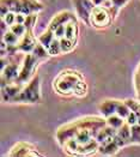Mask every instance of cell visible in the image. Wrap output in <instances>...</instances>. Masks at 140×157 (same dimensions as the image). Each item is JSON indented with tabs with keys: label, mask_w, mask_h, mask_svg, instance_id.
<instances>
[{
	"label": "cell",
	"mask_w": 140,
	"mask_h": 157,
	"mask_svg": "<svg viewBox=\"0 0 140 157\" xmlns=\"http://www.w3.org/2000/svg\"><path fill=\"white\" fill-rule=\"evenodd\" d=\"M48 53L49 55H60L62 51H61V46H60V39H56L51 43V46L48 47Z\"/></svg>",
	"instance_id": "cb8c5ba5"
},
{
	"label": "cell",
	"mask_w": 140,
	"mask_h": 157,
	"mask_svg": "<svg viewBox=\"0 0 140 157\" xmlns=\"http://www.w3.org/2000/svg\"><path fill=\"white\" fill-rule=\"evenodd\" d=\"M125 102H126L128 105V107L131 108V110H133V112L137 114V117H138V124L140 125V102L134 101V100H132V98H128Z\"/></svg>",
	"instance_id": "4316f807"
},
{
	"label": "cell",
	"mask_w": 140,
	"mask_h": 157,
	"mask_svg": "<svg viewBox=\"0 0 140 157\" xmlns=\"http://www.w3.org/2000/svg\"><path fill=\"white\" fill-rule=\"evenodd\" d=\"M60 46H61V51H62V53H70L76 48L77 43L76 42H73L72 40L62 37V39H60Z\"/></svg>",
	"instance_id": "7402d4cb"
},
{
	"label": "cell",
	"mask_w": 140,
	"mask_h": 157,
	"mask_svg": "<svg viewBox=\"0 0 140 157\" xmlns=\"http://www.w3.org/2000/svg\"><path fill=\"white\" fill-rule=\"evenodd\" d=\"M131 145H140V125L135 124L131 126Z\"/></svg>",
	"instance_id": "44dd1931"
},
{
	"label": "cell",
	"mask_w": 140,
	"mask_h": 157,
	"mask_svg": "<svg viewBox=\"0 0 140 157\" xmlns=\"http://www.w3.org/2000/svg\"><path fill=\"white\" fill-rule=\"evenodd\" d=\"M25 84H19L17 82L7 83L5 85H1V98L4 102H12L14 97L22 91L23 86Z\"/></svg>",
	"instance_id": "8fae6325"
},
{
	"label": "cell",
	"mask_w": 140,
	"mask_h": 157,
	"mask_svg": "<svg viewBox=\"0 0 140 157\" xmlns=\"http://www.w3.org/2000/svg\"><path fill=\"white\" fill-rule=\"evenodd\" d=\"M117 136H120L122 139H125V140L127 142L128 145H131V136H132L131 125H128L127 122H125V124L117 130Z\"/></svg>",
	"instance_id": "d6986e66"
},
{
	"label": "cell",
	"mask_w": 140,
	"mask_h": 157,
	"mask_svg": "<svg viewBox=\"0 0 140 157\" xmlns=\"http://www.w3.org/2000/svg\"><path fill=\"white\" fill-rule=\"evenodd\" d=\"M1 5H5L11 12L32 14L44 9L43 4L38 0H1Z\"/></svg>",
	"instance_id": "277c9868"
},
{
	"label": "cell",
	"mask_w": 140,
	"mask_h": 157,
	"mask_svg": "<svg viewBox=\"0 0 140 157\" xmlns=\"http://www.w3.org/2000/svg\"><path fill=\"white\" fill-rule=\"evenodd\" d=\"M10 30L12 31V33H14L19 39H22L24 35H25L26 33V26L24 25V24H19V23H14L13 25L10 26Z\"/></svg>",
	"instance_id": "484cf974"
},
{
	"label": "cell",
	"mask_w": 140,
	"mask_h": 157,
	"mask_svg": "<svg viewBox=\"0 0 140 157\" xmlns=\"http://www.w3.org/2000/svg\"><path fill=\"white\" fill-rule=\"evenodd\" d=\"M73 4L76 6L77 14L90 25V14L92 12L93 7L96 6L93 0H73Z\"/></svg>",
	"instance_id": "9c48e42d"
},
{
	"label": "cell",
	"mask_w": 140,
	"mask_h": 157,
	"mask_svg": "<svg viewBox=\"0 0 140 157\" xmlns=\"http://www.w3.org/2000/svg\"><path fill=\"white\" fill-rule=\"evenodd\" d=\"M32 54H34L36 58H38L40 60H44V59H47V58L51 56L49 53H48V49H47L40 41H37V43H36V46H35V48H34V51H32Z\"/></svg>",
	"instance_id": "e0dca14e"
},
{
	"label": "cell",
	"mask_w": 140,
	"mask_h": 157,
	"mask_svg": "<svg viewBox=\"0 0 140 157\" xmlns=\"http://www.w3.org/2000/svg\"><path fill=\"white\" fill-rule=\"evenodd\" d=\"M117 100H105L103 101L102 103L100 105V112L102 113V115L104 118H108L113 114H116V110H117V105H119Z\"/></svg>",
	"instance_id": "5bb4252c"
},
{
	"label": "cell",
	"mask_w": 140,
	"mask_h": 157,
	"mask_svg": "<svg viewBox=\"0 0 140 157\" xmlns=\"http://www.w3.org/2000/svg\"><path fill=\"white\" fill-rule=\"evenodd\" d=\"M110 1H112V7L109 10H110V12L113 14V18L115 19L116 14L119 13V10L122 9L129 0H110Z\"/></svg>",
	"instance_id": "603a6c76"
},
{
	"label": "cell",
	"mask_w": 140,
	"mask_h": 157,
	"mask_svg": "<svg viewBox=\"0 0 140 157\" xmlns=\"http://www.w3.org/2000/svg\"><path fill=\"white\" fill-rule=\"evenodd\" d=\"M134 86H135V91H137V97L140 101V64L135 71V75H134Z\"/></svg>",
	"instance_id": "83f0119b"
},
{
	"label": "cell",
	"mask_w": 140,
	"mask_h": 157,
	"mask_svg": "<svg viewBox=\"0 0 140 157\" xmlns=\"http://www.w3.org/2000/svg\"><path fill=\"white\" fill-rule=\"evenodd\" d=\"M12 102L16 103H38L41 102V80L40 76L35 75L28 84H25Z\"/></svg>",
	"instance_id": "3957f363"
},
{
	"label": "cell",
	"mask_w": 140,
	"mask_h": 157,
	"mask_svg": "<svg viewBox=\"0 0 140 157\" xmlns=\"http://www.w3.org/2000/svg\"><path fill=\"white\" fill-rule=\"evenodd\" d=\"M9 156L12 157H25V156H42L37 151V147L28 142H21L16 144L9 152Z\"/></svg>",
	"instance_id": "ba28073f"
},
{
	"label": "cell",
	"mask_w": 140,
	"mask_h": 157,
	"mask_svg": "<svg viewBox=\"0 0 140 157\" xmlns=\"http://www.w3.org/2000/svg\"><path fill=\"white\" fill-rule=\"evenodd\" d=\"M25 19H26V14H23V13H17V16H16V23L24 24Z\"/></svg>",
	"instance_id": "d6a6232c"
},
{
	"label": "cell",
	"mask_w": 140,
	"mask_h": 157,
	"mask_svg": "<svg viewBox=\"0 0 140 157\" xmlns=\"http://www.w3.org/2000/svg\"><path fill=\"white\" fill-rule=\"evenodd\" d=\"M114 21L109 9L104 6H95L90 14V25L96 29H105Z\"/></svg>",
	"instance_id": "8992f818"
},
{
	"label": "cell",
	"mask_w": 140,
	"mask_h": 157,
	"mask_svg": "<svg viewBox=\"0 0 140 157\" xmlns=\"http://www.w3.org/2000/svg\"><path fill=\"white\" fill-rule=\"evenodd\" d=\"M36 21H37V16H36V13L29 14V16H26L24 25L26 26V29H34V25L36 24Z\"/></svg>",
	"instance_id": "f1b7e54d"
},
{
	"label": "cell",
	"mask_w": 140,
	"mask_h": 157,
	"mask_svg": "<svg viewBox=\"0 0 140 157\" xmlns=\"http://www.w3.org/2000/svg\"><path fill=\"white\" fill-rule=\"evenodd\" d=\"M37 41L38 40L32 34V29H28L25 35L19 40L18 44L16 46V49H17L18 53H25V54L32 53L35 46H36V43H37Z\"/></svg>",
	"instance_id": "30bf717a"
},
{
	"label": "cell",
	"mask_w": 140,
	"mask_h": 157,
	"mask_svg": "<svg viewBox=\"0 0 140 157\" xmlns=\"http://www.w3.org/2000/svg\"><path fill=\"white\" fill-rule=\"evenodd\" d=\"M105 119H107V125L114 127L116 130H119L126 122V120L122 118V117H120L119 114H113V115H110V117H108V118Z\"/></svg>",
	"instance_id": "ac0fdd59"
},
{
	"label": "cell",
	"mask_w": 140,
	"mask_h": 157,
	"mask_svg": "<svg viewBox=\"0 0 140 157\" xmlns=\"http://www.w3.org/2000/svg\"><path fill=\"white\" fill-rule=\"evenodd\" d=\"M16 16H17V13L11 12V11H10V12L5 16V17H2L1 19H4V21L6 22V24H7V25L11 26L16 23Z\"/></svg>",
	"instance_id": "f546056e"
},
{
	"label": "cell",
	"mask_w": 140,
	"mask_h": 157,
	"mask_svg": "<svg viewBox=\"0 0 140 157\" xmlns=\"http://www.w3.org/2000/svg\"><path fill=\"white\" fill-rule=\"evenodd\" d=\"M73 18H74L73 13L70 12V11H64V12L58 13V14L51 21L48 28H49L51 30H53V31H55V29H56L58 26L67 24V23H68L71 19H73Z\"/></svg>",
	"instance_id": "4fadbf2b"
},
{
	"label": "cell",
	"mask_w": 140,
	"mask_h": 157,
	"mask_svg": "<svg viewBox=\"0 0 140 157\" xmlns=\"http://www.w3.org/2000/svg\"><path fill=\"white\" fill-rule=\"evenodd\" d=\"M126 122H127L128 125H131V126L138 124V117H137V114L133 110H131V113L128 114V117L126 118Z\"/></svg>",
	"instance_id": "4dcf8cb0"
},
{
	"label": "cell",
	"mask_w": 140,
	"mask_h": 157,
	"mask_svg": "<svg viewBox=\"0 0 140 157\" xmlns=\"http://www.w3.org/2000/svg\"><path fill=\"white\" fill-rule=\"evenodd\" d=\"M1 40H4L9 46H17L21 39L14 33H12L11 30H7L4 35H1Z\"/></svg>",
	"instance_id": "ffe728a7"
},
{
	"label": "cell",
	"mask_w": 140,
	"mask_h": 157,
	"mask_svg": "<svg viewBox=\"0 0 140 157\" xmlns=\"http://www.w3.org/2000/svg\"><path fill=\"white\" fill-rule=\"evenodd\" d=\"M107 0H93V2H95V5L96 6H100V5H103L104 2H105Z\"/></svg>",
	"instance_id": "836d02e7"
},
{
	"label": "cell",
	"mask_w": 140,
	"mask_h": 157,
	"mask_svg": "<svg viewBox=\"0 0 140 157\" xmlns=\"http://www.w3.org/2000/svg\"><path fill=\"white\" fill-rule=\"evenodd\" d=\"M37 39H38V41L48 49V47L51 46V43L55 40V33H54L53 30H51L49 28H47V30H46L41 36H38Z\"/></svg>",
	"instance_id": "2e32d148"
},
{
	"label": "cell",
	"mask_w": 140,
	"mask_h": 157,
	"mask_svg": "<svg viewBox=\"0 0 140 157\" xmlns=\"http://www.w3.org/2000/svg\"><path fill=\"white\" fill-rule=\"evenodd\" d=\"M65 37L66 39L72 40L73 42H78V37H79V28H78V23H77L76 18L71 19L66 25H65Z\"/></svg>",
	"instance_id": "9a60e30c"
},
{
	"label": "cell",
	"mask_w": 140,
	"mask_h": 157,
	"mask_svg": "<svg viewBox=\"0 0 140 157\" xmlns=\"http://www.w3.org/2000/svg\"><path fill=\"white\" fill-rule=\"evenodd\" d=\"M65 25H60L55 29L54 33H55V37L56 39H62V37H65Z\"/></svg>",
	"instance_id": "1f68e13d"
},
{
	"label": "cell",
	"mask_w": 140,
	"mask_h": 157,
	"mask_svg": "<svg viewBox=\"0 0 140 157\" xmlns=\"http://www.w3.org/2000/svg\"><path fill=\"white\" fill-rule=\"evenodd\" d=\"M13 55L10 56V63L5 66L2 70H1V85H5L7 83H12L16 82L18 76H19V72H21V68H22V64H23V59H21L19 61H16L12 59Z\"/></svg>",
	"instance_id": "52a82bcc"
},
{
	"label": "cell",
	"mask_w": 140,
	"mask_h": 157,
	"mask_svg": "<svg viewBox=\"0 0 140 157\" xmlns=\"http://www.w3.org/2000/svg\"><path fill=\"white\" fill-rule=\"evenodd\" d=\"M131 113V108L128 107V105L123 101H120L119 102V105H117V110H116V114H119L120 117H122V118L126 120V118L128 117V114Z\"/></svg>",
	"instance_id": "d4e9b609"
},
{
	"label": "cell",
	"mask_w": 140,
	"mask_h": 157,
	"mask_svg": "<svg viewBox=\"0 0 140 157\" xmlns=\"http://www.w3.org/2000/svg\"><path fill=\"white\" fill-rule=\"evenodd\" d=\"M42 60H40L38 58H36L32 53L25 54L24 60H23V64H22L21 72H19V76H18V78H17L16 82L19 83V84H26V83H29L31 79L34 78L35 71H36L38 64Z\"/></svg>",
	"instance_id": "5b68a950"
},
{
	"label": "cell",
	"mask_w": 140,
	"mask_h": 157,
	"mask_svg": "<svg viewBox=\"0 0 140 157\" xmlns=\"http://www.w3.org/2000/svg\"><path fill=\"white\" fill-rule=\"evenodd\" d=\"M54 89L62 96L84 97L88 94V84L84 76L76 70H65L54 79Z\"/></svg>",
	"instance_id": "7a4b0ae2"
},
{
	"label": "cell",
	"mask_w": 140,
	"mask_h": 157,
	"mask_svg": "<svg viewBox=\"0 0 140 157\" xmlns=\"http://www.w3.org/2000/svg\"><path fill=\"white\" fill-rule=\"evenodd\" d=\"M105 125V118L85 117L61 126L56 132V139L66 154L74 156L77 149L96 139Z\"/></svg>",
	"instance_id": "6da1fadb"
},
{
	"label": "cell",
	"mask_w": 140,
	"mask_h": 157,
	"mask_svg": "<svg viewBox=\"0 0 140 157\" xmlns=\"http://www.w3.org/2000/svg\"><path fill=\"white\" fill-rule=\"evenodd\" d=\"M116 133H117V130H116V128L109 126V125H105L102 130L98 132V134H97V137H96V139H97L98 143H100V146H103V145L110 143V142L114 139Z\"/></svg>",
	"instance_id": "7c38bea8"
}]
</instances>
